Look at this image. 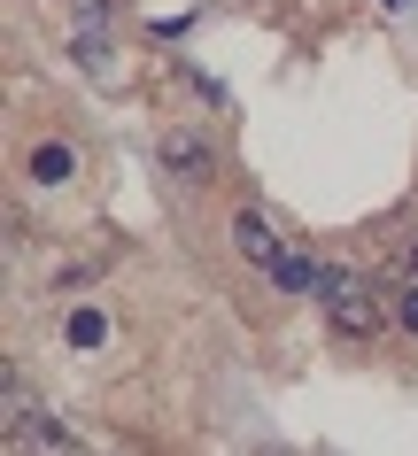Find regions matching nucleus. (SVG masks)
Returning a JSON list of instances; mask_svg holds the SVG:
<instances>
[{
  "label": "nucleus",
  "mask_w": 418,
  "mask_h": 456,
  "mask_svg": "<svg viewBox=\"0 0 418 456\" xmlns=\"http://www.w3.org/2000/svg\"><path fill=\"white\" fill-rule=\"evenodd\" d=\"M233 248H241L248 264L264 271L271 256H279V232H271V216H264V209H233Z\"/></svg>",
  "instance_id": "nucleus-5"
},
{
  "label": "nucleus",
  "mask_w": 418,
  "mask_h": 456,
  "mask_svg": "<svg viewBox=\"0 0 418 456\" xmlns=\"http://www.w3.org/2000/svg\"><path fill=\"white\" fill-rule=\"evenodd\" d=\"M8 456H86L70 418H54V410H24V418H8Z\"/></svg>",
  "instance_id": "nucleus-1"
},
{
  "label": "nucleus",
  "mask_w": 418,
  "mask_h": 456,
  "mask_svg": "<svg viewBox=\"0 0 418 456\" xmlns=\"http://www.w3.org/2000/svg\"><path fill=\"white\" fill-rule=\"evenodd\" d=\"M70 170H78L70 140H39L31 147V186H70Z\"/></svg>",
  "instance_id": "nucleus-6"
},
{
  "label": "nucleus",
  "mask_w": 418,
  "mask_h": 456,
  "mask_svg": "<svg viewBox=\"0 0 418 456\" xmlns=\"http://www.w3.org/2000/svg\"><path fill=\"white\" fill-rule=\"evenodd\" d=\"M70 24H94V31H109V24H117V0H70Z\"/></svg>",
  "instance_id": "nucleus-9"
},
{
  "label": "nucleus",
  "mask_w": 418,
  "mask_h": 456,
  "mask_svg": "<svg viewBox=\"0 0 418 456\" xmlns=\"http://www.w3.org/2000/svg\"><path fill=\"white\" fill-rule=\"evenodd\" d=\"M155 163L178 170V178H217V140H209V132H163Z\"/></svg>",
  "instance_id": "nucleus-3"
},
{
  "label": "nucleus",
  "mask_w": 418,
  "mask_h": 456,
  "mask_svg": "<svg viewBox=\"0 0 418 456\" xmlns=\"http://www.w3.org/2000/svg\"><path fill=\"white\" fill-rule=\"evenodd\" d=\"M109 333H117V325H109V310H70V325H62V340H70L78 356H101V348H109Z\"/></svg>",
  "instance_id": "nucleus-7"
},
{
  "label": "nucleus",
  "mask_w": 418,
  "mask_h": 456,
  "mask_svg": "<svg viewBox=\"0 0 418 456\" xmlns=\"http://www.w3.org/2000/svg\"><path fill=\"white\" fill-rule=\"evenodd\" d=\"M186 86H194V101H201V109H225V86H217L209 70H186Z\"/></svg>",
  "instance_id": "nucleus-11"
},
{
  "label": "nucleus",
  "mask_w": 418,
  "mask_h": 456,
  "mask_svg": "<svg viewBox=\"0 0 418 456\" xmlns=\"http://www.w3.org/2000/svg\"><path fill=\"white\" fill-rule=\"evenodd\" d=\"M395 8H411V0H395Z\"/></svg>",
  "instance_id": "nucleus-14"
},
{
  "label": "nucleus",
  "mask_w": 418,
  "mask_h": 456,
  "mask_svg": "<svg viewBox=\"0 0 418 456\" xmlns=\"http://www.w3.org/2000/svg\"><path fill=\"white\" fill-rule=\"evenodd\" d=\"M325 325H333L341 340H380L388 333V302L372 294V279H357V287L325 294Z\"/></svg>",
  "instance_id": "nucleus-2"
},
{
  "label": "nucleus",
  "mask_w": 418,
  "mask_h": 456,
  "mask_svg": "<svg viewBox=\"0 0 418 456\" xmlns=\"http://www.w3.org/2000/svg\"><path fill=\"white\" fill-rule=\"evenodd\" d=\"M395 310H403V325H411V333H418V287L403 294V302H395Z\"/></svg>",
  "instance_id": "nucleus-12"
},
{
  "label": "nucleus",
  "mask_w": 418,
  "mask_h": 456,
  "mask_svg": "<svg viewBox=\"0 0 418 456\" xmlns=\"http://www.w3.org/2000/svg\"><path fill=\"white\" fill-rule=\"evenodd\" d=\"M70 54H78V62H86V70H109V31L78 24V31H70Z\"/></svg>",
  "instance_id": "nucleus-8"
},
{
  "label": "nucleus",
  "mask_w": 418,
  "mask_h": 456,
  "mask_svg": "<svg viewBox=\"0 0 418 456\" xmlns=\"http://www.w3.org/2000/svg\"><path fill=\"white\" fill-rule=\"evenodd\" d=\"M403 264H411V279H418V240H411V256H403Z\"/></svg>",
  "instance_id": "nucleus-13"
},
{
  "label": "nucleus",
  "mask_w": 418,
  "mask_h": 456,
  "mask_svg": "<svg viewBox=\"0 0 418 456\" xmlns=\"http://www.w3.org/2000/svg\"><path fill=\"white\" fill-rule=\"evenodd\" d=\"M318 256H302V248H279V256H271V264H264V279H271V287H279V294H318Z\"/></svg>",
  "instance_id": "nucleus-4"
},
{
  "label": "nucleus",
  "mask_w": 418,
  "mask_h": 456,
  "mask_svg": "<svg viewBox=\"0 0 418 456\" xmlns=\"http://www.w3.org/2000/svg\"><path fill=\"white\" fill-rule=\"evenodd\" d=\"M357 279H365V271H348V264H325V271H318V302H325V294H341V287H357Z\"/></svg>",
  "instance_id": "nucleus-10"
}]
</instances>
